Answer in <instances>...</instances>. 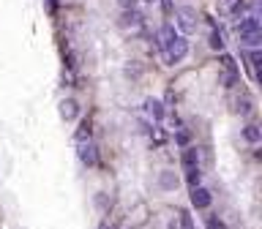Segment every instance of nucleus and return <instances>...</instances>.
Instances as JSON below:
<instances>
[{
    "label": "nucleus",
    "mask_w": 262,
    "mask_h": 229,
    "mask_svg": "<svg viewBox=\"0 0 262 229\" xmlns=\"http://www.w3.org/2000/svg\"><path fill=\"white\" fill-rule=\"evenodd\" d=\"M101 229H107V227H101Z\"/></svg>",
    "instance_id": "29"
},
{
    "label": "nucleus",
    "mask_w": 262,
    "mask_h": 229,
    "mask_svg": "<svg viewBox=\"0 0 262 229\" xmlns=\"http://www.w3.org/2000/svg\"><path fill=\"white\" fill-rule=\"evenodd\" d=\"M205 227H207V229H227L219 215H207V218H205Z\"/></svg>",
    "instance_id": "23"
},
{
    "label": "nucleus",
    "mask_w": 262,
    "mask_h": 229,
    "mask_svg": "<svg viewBox=\"0 0 262 229\" xmlns=\"http://www.w3.org/2000/svg\"><path fill=\"white\" fill-rule=\"evenodd\" d=\"M180 229H194V218L188 210H180Z\"/></svg>",
    "instance_id": "22"
},
{
    "label": "nucleus",
    "mask_w": 262,
    "mask_h": 229,
    "mask_svg": "<svg viewBox=\"0 0 262 229\" xmlns=\"http://www.w3.org/2000/svg\"><path fill=\"white\" fill-rule=\"evenodd\" d=\"M178 186H180V175L175 172V169H164V172L159 175V188L161 191L172 194V191H178Z\"/></svg>",
    "instance_id": "6"
},
{
    "label": "nucleus",
    "mask_w": 262,
    "mask_h": 229,
    "mask_svg": "<svg viewBox=\"0 0 262 229\" xmlns=\"http://www.w3.org/2000/svg\"><path fill=\"white\" fill-rule=\"evenodd\" d=\"M142 112H145L150 120H156V123H161V120H164V104H161L159 98H153V96L142 101Z\"/></svg>",
    "instance_id": "5"
},
{
    "label": "nucleus",
    "mask_w": 262,
    "mask_h": 229,
    "mask_svg": "<svg viewBox=\"0 0 262 229\" xmlns=\"http://www.w3.org/2000/svg\"><path fill=\"white\" fill-rule=\"evenodd\" d=\"M93 205H96V210H98V213H107V210H110V205H112V199H110V194H104V191H98V194H96V199H93Z\"/></svg>",
    "instance_id": "16"
},
{
    "label": "nucleus",
    "mask_w": 262,
    "mask_h": 229,
    "mask_svg": "<svg viewBox=\"0 0 262 229\" xmlns=\"http://www.w3.org/2000/svg\"><path fill=\"white\" fill-rule=\"evenodd\" d=\"M210 202H213V194L207 191V188H191V205L197 210H205V208H210Z\"/></svg>",
    "instance_id": "8"
},
{
    "label": "nucleus",
    "mask_w": 262,
    "mask_h": 229,
    "mask_svg": "<svg viewBox=\"0 0 262 229\" xmlns=\"http://www.w3.org/2000/svg\"><path fill=\"white\" fill-rule=\"evenodd\" d=\"M183 167L186 169H194L197 167V164H200V150H197V147H183Z\"/></svg>",
    "instance_id": "12"
},
{
    "label": "nucleus",
    "mask_w": 262,
    "mask_h": 229,
    "mask_svg": "<svg viewBox=\"0 0 262 229\" xmlns=\"http://www.w3.org/2000/svg\"><path fill=\"white\" fill-rule=\"evenodd\" d=\"M235 112H238V115H243V118H248V115L254 112V101H251V96H248V93H241V96L235 98Z\"/></svg>",
    "instance_id": "9"
},
{
    "label": "nucleus",
    "mask_w": 262,
    "mask_h": 229,
    "mask_svg": "<svg viewBox=\"0 0 262 229\" xmlns=\"http://www.w3.org/2000/svg\"><path fill=\"white\" fill-rule=\"evenodd\" d=\"M117 3H120V8H123V11H131V8H137L139 0H117Z\"/></svg>",
    "instance_id": "25"
},
{
    "label": "nucleus",
    "mask_w": 262,
    "mask_h": 229,
    "mask_svg": "<svg viewBox=\"0 0 262 229\" xmlns=\"http://www.w3.org/2000/svg\"><path fill=\"white\" fill-rule=\"evenodd\" d=\"M224 3H235V0H224Z\"/></svg>",
    "instance_id": "27"
},
{
    "label": "nucleus",
    "mask_w": 262,
    "mask_h": 229,
    "mask_svg": "<svg viewBox=\"0 0 262 229\" xmlns=\"http://www.w3.org/2000/svg\"><path fill=\"white\" fill-rule=\"evenodd\" d=\"M260 60H262V52L260 49H251V52H248V66H251L248 74H251L254 82H260Z\"/></svg>",
    "instance_id": "10"
},
{
    "label": "nucleus",
    "mask_w": 262,
    "mask_h": 229,
    "mask_svg": "<svg viewBox=\"0 0 262 229\" xmlns=\"http://www.w3.org/2000/svg\"><path fill=\"white\" fill-rule=\"evenodd\" d=\"M142 22H145V17L139 14L137 8H131V11H123V14L117 17V25H120L123 30H137Z\"/></svg>",
    "instance_id": "3"
},
{
    "label": "nucleus",
    "mask_w": 262,
    "mask_h": 229,
    "mask_svg": "<svg viewBox=\"0 0 262 229\" xmlns=\"http://www.w3.org/2000/svg\"><path fill=\"white\" fill-rule=\"evenodd\" d=\"M175 19H178V28L183 30V35L197 33V11L191 6H180L175 11Z\"/></svg>",
    "instance_id": "2"
},
{
    "label": "nucleus",
    "mask_w": 262,
    "mask_h": 229,
    "mask_svg": "<svg viewBox=\"0 0 262 229\" xmlns=\"http://www.w3.org/2000/svg\"><path fill=\"white\" fill-rule=\"evenodd\" d=\"M74 139H76V145L88 142V139H90V120H82V123H79V128H76Z\"/></svg>",
    "instance_id": "15"
},
{
    "label": "nucleus",
    "mask_w": 262,
    "mask_h": 229,
    "mask_svg": "<svg viewBox=\"0 0 262 229\" xmlns=\"http://www.w3.org/2000/svg\"><path fill=\"white\" fill-rule=\"evenodd\" d=\"M248 33H260V19L257 17H246L238 25V35H248Z\"/></svg>",
    "instance_id": "11"
},
{
    "label": "nucleus",
    "mask_w": 262,
    "mask_h": 229,
    "mask_svg": "<svg viewBox=\"0 0 262 229\" xmlns=\"http://www.w3.org/2000/svg\"><path fill=\"white\" fill-rule=\"evenodd\" d=\"M219 82H221V88H235V85H238V74H229V71H224V76H221Z\"/></svg>",
    "instance_id": "21"
},
{
    "label": "nucleus",
    "mask_w": 262,
    "mask_h": 229,
    "mask_svg": "<svg viewBox=\"0 0 262 229\" xmlns=\"http://www.w3.org/2000/svg\"><path fill=\"white\" fill-rule=\"evenodd\" d=\"M241 134H243V139H246L248 145H257V142L262 139V134H260V125H254V123H248V125L243 128Z\"/></svg>",
    "instance_id": "13"
},
{
    "label": "nucleus",
    "mask_w": 262,
    "mask_h": 229,
    "mask_svg": "<svg viewBox=\"0 0 262 229\" xmlns=\"http://www.w3.org/2000/svg\"><path fill=\"white\" fill-rule=\"evenodd\" d=\"M161 8H164V14H172V0H161Z\"/></svg>",
    "instance_id": "26"
},
{
    "label": "nucleus",
    "mask_w": 262,
    "mask_h": 229,
    "mask_svg": "<svg viewBox=\"0 0 262 229\" xmlns=\"http://www.w3.org/2000/svg\"><path fill=\"white\" fill-rule=\"evenodd\" d=\"M188 142H191V134H188L186 128H178V131H175V145L188 147Z\"/></svg>",
    "instance_id": "19"
},
{
    "label": "nucleus",
    "mask_w": 262,
    "mask_h": 229,
    "mask_svg": "<svg viewBox=\"0 0 262 229\" xmlns=\"http://www.w3.org/2000/svg\"><path fill=\"white\" fill-rule=\"evenodd\" d=\"M57 112H60V120L74 123V120L79 118V104H76L74 98H63L60 104H57Z\"/></svg>",
    "instance_id": "4"
},
{
    "label": "nucleus",
    "mask_w": 262,
    "mask_h": 229,
    "mask_svg": "<svg viewBox=\"0 0 262 229\" xmlns=\"http://www.w3.org/2000/svg\"><path fill=\"white\" fill-rule=\"evenodd\" d=\"M221 63H224V71H229V74H238V66H235V60L229 55H221Z\"/></svg>",
    "instance_id": "24"
},
{
    "label": "nucleus",
    "mask_w": 262,
    "mask_h": 229,
    "mask_svg": "<svg viewBox=\"0 0 262 229\" xmlns=\"http://www.w3.org/2000/svg\"><path fill=\"white\" fill-rule=\"evenodd\" d=\"M186 180H188V186H191V188H200V183H202V169L200 167L186 169Z\"/></svg>",
    "instance_id": "17"
},
{
    "label": "nucleus",
    "mask_w": 262,
    "mask_h": 229,
    "mask_svg": "<svg viewBox=\"0 0 262 229\" xmlns=\"http://www.w3.org/2000/svg\"><path fill=\"white\" fill-rule=\"evenodd\" d=\"M145 3H153V0H145Z\"/></svg>",
    "instance_id": "28"
},
{
    "label": "nucleus",
    "mask_w": 262,
    "mask_h": 229,
    "mask_svg": "<svg viewBox=\"0 0 262 229\" xmlns=\"http://www.w3.org/2000/svg\"><path fill=\"white\" fill-rule=\"evenodd\" d=\"M207 44H210V49L213 52H224V38H221V33L219 30H210V35H207Z\"/></svg>",
    "instance_id": "14"
},
{
    "label": "nucleus",
    "mask_w": 262,
    "mask_h": 229,
    "mask_svg": "<svg viewBox=\"0 0 262 229\" xmlns=\"http://www.w3.org/2000/svg\"><path fill=\"white\" fill-rule=\"evenodd\" d=\"M161 52H164V63H167V66H175V63H180L183 57L188 55V41H186V38H180V35H175V41H169Z\"/></svg>",
    "instance_id": "1"
},
{
    "label": "nucleus",
    "mask_w": 262,
    "mask_h": 229,
    "mask_svg": "<svg viewBox=\"0 0 262 229\" xmlns=\"http://www.w3.org/2000/svg\"><path fill=\"white\" fill-rule=\"evenodd\" d=\"M76 153H79V161H82L85 167H96V164H98V150H96V145L82 142V145H76Z\"/></svg>",
    "instance_id": "7"
},
{
    "label": "nucleus",
    "mask_w": 262,
    "mask_h": 229,
    "mask_svg": "<svg viewBox=\"0 0 262 229\" xmlns=\"http://www.w3.org/2000/svg\"><path fill=\"white\" fill-rule=\"evenodd\" d=\"M241 38V44H246V47H260L262 44V33H248V35H238Z\"/></svg>",
    "instance_id": "18"
},
{
    "label": "nucleus",
    "mask_w": 262,
    "mask_h": 229,
    "mask_svg": "<svg viewBox=\"0 0 262 229\" xmlns=\"http://www.w3.org/2000/svg\"><path fill=\"white\" fill-rule=\"evenodd\" d=\"M126 76H129V79H139V76H142L139 63H126Z\"/></svg>",
    "instance_id": "20"
}]
</instances>
